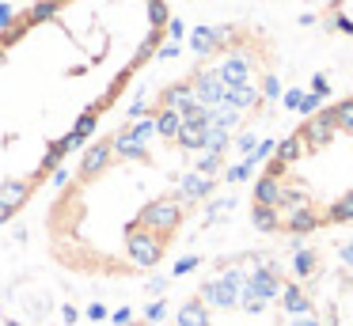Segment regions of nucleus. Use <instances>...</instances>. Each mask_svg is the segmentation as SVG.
<instances>
[{"instance_id":"nucleus-3","label":"nucleus","mask_w":353,"mask_h":326,"mask_svg":"<svg viewBox=\"0 0 353 326\" xmlns=\"http://www.w3.org/2000/svg\"><path fill=\"white\" fill-rule=\"evenodd\" d=\"M266 235H312L353 224V95L307 114L266 156L251 190Z\"/></svg>"},{"instance_id":"nucleus-2","label":"nucleus","mask_w":353,"mask_h":326,"mask_svg":"<svg viewBox=\"0 0 353 326\" xmlns=\"http://www.w3.org/2000/svg\"><path fill=\"white\" fill-rule=\"evenodd\" d=\"M171 34V0H34L0 27V224L92 141Z\"/></svg>"},{"instance_id":"nucleus-1","label":"nucleus","mask_w":353,"mask_h":326,"mask_svg":"<svg viewBox=\"0 0 353 326\" xmlns=\"http://www.w3.org/2000/svg\"><path fill=\"white\" fill-rule=\"evenodd\" d=\"M277 42L254 23H221L168 88L88 148L46 216L50 254L84 277H137L168 258L216 190L228 148L266 114Z\"/></svg>"},{"instance_id":"nucleus-4","label":"nucleus","mask_w":353,"mask_h":326,"mask_svg":"<svg viewBox=\"0 0 353 326\" xmlns=\"http://www.w3.org/2000/svg\"><path fill=\"white\" fill-rule=\"evenodd\" d=\"M122 326H148V323H122Z\"/></svg>"}]
</instances>
